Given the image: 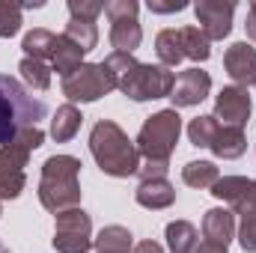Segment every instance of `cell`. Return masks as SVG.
I'll list each match as a JSON object with an SVG mask.
<instances>
[{
	"instance_id": "1",
	"label": "cell",
	"mask_w": 256,
	"mask_h": 253,
	"mask_svg": "<svg viewBox=\"0 0 256 253\" xmlns=\"http://www.w3.org/2000/svg\"><path fill=\"white\" fill-rule=\"evenodd\" d=\"M45 116V98L33 96L18 78L0 74V146H12L24 131L39 128Z\"/></svg>"
},
{
	"instance_id": "2",
	"label": "cell",
	"mask_w": 256,
	"mask_h": 253,
	"mask_svg": "<svg viewBox=\"0 0 256 253\" xmlns=\"http://www.w3.org/2000/svg\"><path fill=\"white\" fill-rule=\"evenodd\" d=\"M90 149L98 161V167L108 176H131L140 170L137 164V149L131 146L126 134L120 131V126L114 122H98L90 134Z\"/></svg>"
},
{
	"instance_id": "3",
	"label": "cell",
	"mask_w": 256,
	"mask_h": 253,
	"mask_svg": "<svg viewBox=\"0 0 256 253\" xmlns=\"http://www.w3.org/2000/svg\"><path fill=\"white\" fill-rule=\"evenodd\" d=\"M78 170L80 161L68 158V155H57L45 161L42 170V185H39V196L42 206L51 212H63L68 206H74L80 200V188H78Z\"/></svg>"
},
{
	"instance_id": "4",
	"label": "cell",
	"mask_w": 256,
	"mask_h": 253,
	"mask_svg": "<svg viewBox=\"0 0 256 253\" xmlns=\"http://www.w3.org/2000/svg\"><path fill=\"white\" fill-rule=\"evenodd\" d=\"M179 131H182V120L176 110H161L155 116H149L143 128H140V137H137V149L155 161V164H167L176 140H179Z\"/></svg>"
},
{
	"instance_id": "5",
	"label": "cell",
	"mask_w": 256,
	"mask_h": 253,
	"mask_svg": "<svg viewBox=\"0 0 256 253\" xmlns=\"http://www.w3.org/2000/svg\"><path fill=\"white\" fill-rule=\"evenodd\" d=\"M42 146V131L30 128L24 131L12 146L0 149V196H18L24 188V164L30 149Z\"/></svg>"
},
{
	"instance_id": "6",
	"label": "cell",
	"mask_w": 256,
	"mask_h": 253,
	"mask_svg": "<svg viewBox=\"0 0 256 253\" xmlns=\"http://www.w3.org/2000/svg\"><path fill=\"white\" fill-rule=\"evenodd\" d=\"M176 74L167 66H143L137 63L126 78L120 80V90L134 102H149V98H164L173 92Z\"/></svg>"
},
{
	"instance_id": "7",
	"label": "cell",
	"mask_w": 256,
	"mask_h": 253,
	"mask_svg": "<svg viewBox=\"0 0 256 253\" xmlns=\"http://www.w3.org/2000/svg\"><path fill=\"white\" fill-rule=\"evenodd\" d=\"M110 90H116V78L110 74V68L104 63L80 66L74 74H68L63 80V92L72 102H96Z\"/></svg>"
},
{
	"instance_id": "8",
	"label": "cell",
	"mask_w": 256,
	"mask_h": 253,
	"mask_svg": "<svg viewBox=\"0 0 256 253\" xmlns=\"http://www.w3.org/2000/svg\"><path fill=\"white\" fill-rule=\"evenodd\" d=\"M137 12H140V6L134 0H114L104 6V15L110 18V45L122 54H131L143 39Z\"/></svg>"
},
{
	"instance_id": "9",
	"label": "cell",
	"mask_w": 256,
	"mask_h": 253,
	"mask_svg": "<svg viewBox=\"0 0 256 253\" xmlns=\"http://www.w3.org/2000/svg\"><path fill=\"white\" fill-rule=\"evenodd\" d=\"M92 244L90 238V214L84 208H68L57 214L54 248L60 253H86Z\"/></svg>"
},
{
	"instance_id": "10",
	"label": "cell",
	"mask_w": 256,
	"mask_h": 253,
	"mask_svg": "<svg viewBox=\"0 0 256 253\" xmlns=\"http://www.w3.org/2000/svg\"><path fill=\"white\" fill-rule=\"evenodd\" d=\"M200 30L212 39H224L232 30V15H236V3H224V0H200L194 6Z\"/></svg>"
},
{
	"instance_id": "11",
	"label": "cell",
	"mask_w": 256,
	"mask_h": 253,
	"mask_svg": "<svg viewBox=\"0 0 256 253\" xmlns=\"http://www.w3.org/2000/svg\"><path fill=\"white\" fill-rule=\"evenodd\" d=\"M208 90H212V78L206 72H200V68H188V72H182L176 78L170 98H173L176 108H191V104L202 102L208 96Z\"/></svg>"
},
{
	"instance_id": "12",
	"label": "cell",
	"mask_w": 256,
	"mask_h": 253,
	"mask_svg": "<svg viewBox=\"0 0 256 253\" xmlns=\"http://www.w3.org/2000/svg\"><path fill=\"white\" fill-rule=\"evenodd\" d=\"M214 114L224 120V126L242 128L250 116V96L248 90H238V86H226L220 96H218V104H214ZM214 116V120H218Z\"/></svg>"
},
{
	"instance_id": "13",
	"label": "cell",
	"mask_w": 256,
	"mask_h": 253,
	"mask_svg": "<svg viewBox=\"0 0 256 253\" xmlns=\"http://www.w3.org/2000/svg\"><path fill=\"white\" fill-rule=\"evenodd\" d=\"M212 194H214V196H220V200H230L242 214L256 212V188H254V182H248V179H238V176L218 179Z\"/></svg>"
},
{
	"instance_id": "14",
	"label": "cell",
	"mask_w": 256,
	"mask_h": 253,
	"mask_svg": "<svg viewBox=\"0 0 256 253\" xmlns=\"http://www.w3.org/2000/svg\"><path fill=\"white\" fill-rule=\"evenodd\" d=\"M224 66L236 84H256V51L248 42L232 45L224 54Z\"/></svg>"
},
{
	"instance_id": "15",
	"label": "cell",
	"mask_w": 256,
	"mask_h": 253,
	"mask_svg": "<svg viewBox=\"0 0 256 253\" xmlns=\"http://www.w3.org/2000/svg\"><path fill=\"white\" fill-rule=\"evenodd\" d=\"M232 230H236V224H232V214L226 208H212L206 214V220H202V232H206L208 244H218V248H226L230 244Z\"/></svg>"
},
{
	"instance_id": "16",
	"label": "cell",
	"mask_w": 256,
	"mask_h": 253,
	"mask_svg": "<svg viewBox=\"0 0 256 253\" xmlns=\"http://www.w3.org/2000/svg\"><path fill=\"white\" fill-rule=\"evenodd\" d=\"M80 60H84V51L68 39V36H57V48H54V57H51V63H54V72L57 74H63V80L68 74H74L78 68H80Z\"/></svg>"
},
{
	"instance_id": "17",
	"label": "cell",
	"mask_w": 256,
	"mask_h": 253,
	"mask_svg": "<svg viewBox=\"0 0 256 253\" xmlns=\"http://www.w3.org/2000/svg\"><path fill=\"white\" fill-rule=\"evenodd\" d=\"M173 200H176V190L170 188L164 179H146L137 188V202L146 206V208H167Z\"/></svg>"
},
{
	"instance_id": "18",
	"label": "cell",
	"mask_w": 256,
	"mask_h": 253,
	"mask_svg": "<svg viewBox=\"0 0 256 253\" xmlns=\"http://www.w3.org/2000/svg\"><path fill=\"white\" fill-rule=\"evenodd\" d=\"M248 140H244V131L242 128H232V126H224L218 131L214 143H212V152L220 155V158H238L244 152Z\"/></svg>"
},
{
	"instance_id": "19",
	"label": "cell",
	"mask_w": 256,
	"mask_h": 253,
	"mask_svg": "<svg viewBox=\"0 0 256 253\" xmlns=\"http://www.w3.org/2000/svg\"><path fill=\"white\" fill-rule=\"evenodd\" d=\"M54 48H57V36L51 33V30H42V27H36V30H30L27 36H24V51H27V57H33V60H48V57H54Z\"/></svg>"
},
{
	"instance_id": "20",
	"label": "cell",
	"mask_w": 256,
	"mask_h": 253,
	"mask_svg": "<svg viewBox=\"0 0 256 253\" xmlns=\"http://www.w3.org/2000/svg\"><path fill=\"white\" fill-rule=\"evenodd\" d=\"M179 42H182V54L191 60H208L212 48H208V36L200 27H179Z\"/></svg>"
},
{
	"instance_id": "21",
	"label": "cell",
	"mask_w": 256,
	"mask_h": 253,
	"mask_svg": "<svg viewBox=\"0 0 256 253\" xmlns=\"http://www.w3.org/2000/svg\"><path fill=\"white\" fill-rule=\"evenodd\" d=\"M155 51H158V60L164 66H176L185 60L182 54V42H179V30H161L158 39H155Z\"/></svg>"
},
{
	"instance_id": "22",
	"label": "cell",
	"mask_w": 256,
	"mask_h": 253,
	"mask_svg": "<svg viewBox=\"0 0 256 253\" xmlns=\"http://www.w3.org/2000/svg\"><path fill=\"white\" fill-rule=\"evenodd\" d=\"M66 36L86 54V51H92L96 48V42H98V30H96V21H84V18H72L68 21V27H66Z\"/></svg>"
},
{
	"instance_id": "23",
	"label": "cell",
	"mask_w": 256,
	"mask_h": 253,
	"mask_svg": "<svg viewBox=\"0 0 256 253\" xmlns=\"http://www.w3.org/2000/svg\"><path fill=\"white\" fill-rule=\"evenodd\" d=\"M167 238H170V250L173 253H194V242H196V230L188 220H176L167 226Z\"/></svg>"
},
{
	"instance_id": "24",
	"label": "cell",
	"mask_w": 256,
	"mask_h": 253,
	"mask_svg": "<svg viewBox=\"0 0 256 253\" xmlns=\"http://www.w3.org/2000/svg\"><path fill=\"white\" fill-rule=\"evenodd\" d=\"M182 179L194 185V188H208L218 182V167L208 164V161H191L185 170H182Z\"/></svg>"
},
{
	"instance_id": "25",
	"label": "cell",
	"mask_w": 256,
	"mask_h": 253,
	"mask_svg": "<svg viewBox=\"0 0 256 253\" xmlns=\"http://www.w3.org/2000/svg\"><path fill=\"white\" fill-rule=\"evenodd\" d=\"M78 128H80V114H78L72 104H63V108L57 110V120H54V126H51L54 140H72Z\"/></svg>"
},
{
	"instance_id": "26",
	"label": "cell",
	"mask_w": 256,
	"mask_h": 253,
	"mask_svg": "<svg viewBox=\"0 0 256 253\" xmlns=\"http://www.w3.org/2000/svg\"><path fill=\"white\" fill-rule=\"evenodd\" d=\"M218 120L214 116H200V120H194L191 128H188V134H191V143L194 146H200V149H212V143H214V137H218Z\"/></svg>"
},
{
	"instance_id": "27",
	"label": "cell",
	"mask_w": 256,
	"mask_h": 253,
	"mask_svg": "<svg viewBox=\"0 0 256 253\" xmlns=\"http://www.w3.org/2000/svg\"><path fill=\"white\" fill-rule=\"evenodd\" d=\"M131 248V232L122 226H108L98 236V250L102 253H128Z\"/></svg>"
},
{
	"instance_id": "28",
	"label": "cell",
	"mask_w": 256,
	"mask_h": 253,
	"mask_svg": "<svg viewBox=\"0 0 256 253\" xmlns=\"http://www.w3.org/2000/svg\"><path fill=\"white\" fill-rule=\"evenodd\" d=\"M21 74H24V80L27 84H33L36 90H48L51 86V68L42 63V60H33V57H24L21 60Z\"/></svg>"
},
{
	"instance_id": "29",
	"label": "cell",
	"mask_w": 256,
	"mask_h": 253,
	"mask_svg": "<svg viewBox=\"0 0 256 253\" xmlns=\"http://www.w3.org/2000/svg\"><path fill=\"white\" fill-rule=\"evenodd\" d=\"M21 30V6L0 3V39H9Z\"/></svg>"
},
{
	"instance_id": "30",
	"label": "cell",
	"mask_w": 256,
	"mask_h": 253,
	"mask_svg": "<svg viewBox=\"0 0 256 253\" xmlns=\"http://www.w3.org/2000/svg\"><path fill=\"white\" fill-rule=\"evenodd\" d=\"M108 3H90V0H68V12L72 18H84V21H96L104 12Z\"/></svg>"
},
{
	"instance_id": "31",
	"label": "cell",
	"mask_w": 256,
	"mask_h": 253,
	"mask_svg": "<svg viewBox=\"0 0 256 253\" xmlns=\"http://www.w3.org/2000/svg\"><path fill=\"white\" fill-rule=\"evenodd\" d=\"M242 248L256 250V212L244 214V226H242Z\"/></svg>"
},
{
	"instance_id": "32",
	"label": "cell",
	"mask_w": 256,
	"mask_h": 253,
	"mask_svg": "<svg viewBox=\"0 0 256 253\" xmlns=\"http://www.w3.org/2000/svg\"><path fill=\"white\" fill-rule=\"evenodd\" d=\"M185 6H188L185 0H149L152 12H182Z\"/></svg>"
},
{
	"instance_id": "33",
	"label": "cell",
	"mask_w": 256,
	"mask_h": 253,
	"mask_svg": "<svg viewBox=\"0 0 256 253\" xmlns=\"http://www.w3.org/2000/svg\"><path fill=\"white\" fill-rule=\"evenodd\" d=\"M248 36L250 39H256V3H250V9H248Z\"/></svg>"
},
{
	"instance_id": "34",
	"label": "cell",
	"mask_w": 256,
	"mask_h": 253,
	"mask_svg": "<svg viewBox=\"0 0 256 253\" xmlns=\"http://www.w3.org/2000/svg\"><path fill=\"white\" fill-rule=\"evenodd\" d=\"M134 253H164L158 244H152V242H143V244H137V250Z\"/></svg>"
},
{
	"instance_id": "35",
	"label": "cell",
	"mask_w": 256,
	"mask_h": 253,
	"mask_svg": "<svg viewBox=\"0 0 256 253\" xmlns=\"http://www.w3.org/2000/svg\"><path fill=\"white\" fill-rule=\"evenodd\" d=\"M194 253H226V248H218V244H202L200 250H194Z\"/></svg>"
},
{
	"instance_id": "36",
	"label": "cell",
	"mask_w": 256,
	"mask_h": 253,
	"mask_svg": "<svg viewBox=\"0 0 256 253\" xmlns=\"http://www.w3.org/2000/svg\"><path fill=\"white\" fill-rule=\"evenodd\" d=\"M0 253H12V250H9V248H6V244H3V242H0Z\"/></svg>"
},
{
	"instance_id": "37",
	"label": "cell",
	"mask_w": 256,
	"mask_h": 253,
	"mask_svg": "<svg viewBox=\"0 0 256 253\" xmlns=\"http://www.w3.org/2000/svg\"><path fill=\"white\" fill-rule=\"evenodd\" d=\"M254 188H256V182H254Z\"/></svg>"
}]
</instances>
